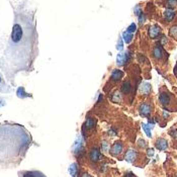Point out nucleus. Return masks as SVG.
Here are the masks:
<instances>
[{
    "label": "nucleus",
    "mask_w": 177,
    "mask_h": 177,
    "mask_svg": "<svg viewBox=\"0 0 177 177\" xmlns=\"http://www.w3.org/2000/svg\"><path fill=\"white\" fill-rule=\"evenodd\" d=\"M163 56V52H162V49H161L160 46H156L154 48V50H153V57L155 59H161Z\"/></svg>",
    "instance_id": "obj_11"
},
{
    "label": "nucleus",
    "mask_w": 177,
    "mask_h": 177,
    "mask_svg": "<svg viewBox=\"0 0 177 177\" xmlns=\"http://www.w3.org/2000/svg\"><path fill=\"white\" fill-rule=\"evenodd\" d=\"M174 177H176V176H174Z\"/></svg>",
    "instance_id": "obj_29"
},
{
    "label": "nucleus",
    "mask_w": 177,
    "mask_h": 177,
    "mask_svg": "<svg viewBox=\"0 0 177 177\" xmlns=\"http://www.w3.org/2000/svg\"><path fill=\"white\" fill-rule=\"evenodd\" d=\"M120 89H122V92L123 93H130L131 90H132V85H131V83L128 82V81H124L123 84H122V87H120Z\"/></svg>",
    "instance_id": "obj_12"
},
{
    "label": "nucleus",
    "mask_w": 177,
    "mask_h": 177,
    "mask_svg": "<svg viewBox=\"0 0 177 177\" xmlns=\"http://www.w3.org/2000/svg\"><path fill=\"white\" fill-rule=\"evenodd\" d=\"M136 152L134 150H128V153L126 154V160L128 161V162H134V160L136 158Z\"/></svg>",
    "instance_id": "obj_13"
},
{
    "label": "nucleus",
    "mask_w": 177,
    "mask_h": 177,
    "mask_svg": "<svg viewBox=\"0 0 177 177\" xmlns=\"http://www.w3.org/2000/svg\"><path fill=\"white\" fill-rule=\"evenodd\" d=\"M159 100H160V103L162 104L163 106H169L171 103V95L169 92L167 91H161L160 92V95H159Z\"/></svg>",
    "instance_id": "obj_3"
},
{
    "label": "nucleus",
    "mask_w": 177,
    "mask_h": 177,
    "mask_svg": "<svg viewBox=\"0 0 177 177\" xmlns=\"http://www.w3.org/2000/svg\"><path fill=\"white\" fill-rule=\"evenodd\" d=\"M175 16V12L173 11L172 9L170 8H168L165 10V12H164V18L166 19L167 21H171L173 18H174Z\"/></svg>",
    "instance_id": "obj_10"
},
{
    "label": "nucleus",
    "mask_w": 177,
    "mask_h": 177,
    "mask_svg": "<svg viewBox=\"0 0 177 177\" xmlns=\"http://www.w3.org/2000/svg\"><path fill=\"white\" fill-rule=\"evenodd\" d=\"M148 154H149V156H153V154H154V151H153V149H149V150H148Z\"/></svg>",
    "instance_id": "obj_23"
},
{
    "label": "nucleus",
    "mask_w": 177,
    "mask_h": 177,
    "mask_svg": "<svg viewBox=\"0 0 177 177\" xmlns=\"http://www.w3.org/2000/svg\"><path fill=\"white\" fill-rule=\"evenodd\" d=\"M174 74L177 76V65H176V67L174 68Z\"/></svg>",
    "instance_id": "obj_27"
},
{
    "label": "nucleus",
    "mask_w": 177,
    "mask_h": 177,
    "mask_svg": "<svg viewBox=\"0 0 177 177\" xmlns=\"http://www.w3.org/2000/svg\"><path fill=\"white\" fill-rule=\"evenodd\" d=\"M139 111H140L141 115L149 116V114H150V112H151V106L149 105L148 103H143V104H141Z\"/></svg>",
    "instance_id": "obj_6"
},
{
    "label": "nucleus",
    "mask_w": 177,
    "mask_h": 177,
    "mask_svg": "<svg viewBox=\"0 0 177 177\" xmlns=\"http://www.w3.org/2000/svg\"><path fill=\"white\" fill-rule=\"evenodd\" d=\"M151 90V86L149 83H144L142 86H141V91L143 92V93H149Z\"/></svg>",
    "instance_id": "obj_16"
},
{
    "label": "nucleus",
    "mask_w": 177,
    "mask_h": 177,
    "mask_svg": "<svg viewBox=\"0 0 177 177\" xmlns=\"http://www.w3.org/2000/svg\"><path fill=\"white\" fill-rule=\"evenodd\" d=\"M123 37L124 39V41H126V43H131L132 39H133V34L127 30V31H124V33H123Z\"/></svg>",
    "instance_id": "obj_15"
},
{
    "label": "nucleus",
    "mask_w": 177,
    "mask_h": 177,
    "mask_svg": "<svg viewBox=\"0 0 177 177\" xmlns=\"http://www.w3.org/2000/svg\"><path fill=\"white\" fill-rule=\"evenodd\" d=\"M123 72L119 71V70H114V72H112V78H114V80H119L120 77L123 76Z\"/></svg>",
    "instance_id": "obj_18"
},
{
    "label": "nucleus",
    "mask_w": 177,
    "mask_h": 177,
    "mask_svg": "<svg viewBox=\"0 0 177 177\" xmlns=\"http://www.w3.org/2000/svg\"><path fill=\"white\" fill-rule=\"evenodd\" d=\"M161 33V29L158 26H152L150 29H149V35L152 38V39H155L157 38Z\"/></svg>",
    "instance_id": "obj_7"
},
{
    "label": "nucleus",
    "mask_w": 177,
    "mask_h": 177,
    "mask_svg": "<svg viewBox=\"0 0 177 177\" xmlns=\"http://www.w3.org/2000/svg\"><path fill=\"white\" fill-rule=\"evenodd\" d=\"M123 143L118 141V142H115L114 145H112V147L110 148V154L112 156H119L120 153L123 152Z\"/></svg>",
    "instance_id": "obj_4"
},
{
    "label": "nucleus",
    "mask_w": 177,
    "mask_h": 177,
    "mask_svg": "<svg viewBox=\"0 0 177 177\" xmlns=\"http://www.w3.org/2000/svg\"><path fill=\"white\" fill-rule=\"evenodd\" d=\"M5 104V102H4V100H3L1 97H0V107H2L3 105H4Z\"/></svg>",
    "instance_id": "obj_24"
},
{
    "label": "nucleus",
    "mask_w": 177,
    "mask_h": 177,
    "mask_svg": "<svg viewBox=\"0 0 177 177\" xmlns=\"http://www.w3.org/2000/svg\"><path fill=\"white\" fill-rule=\"evenodd\" d=\"M166 3L169 7H174L177 4V0H166Z\"/></svg>",
    "instance_id": "obj_20"
},
{
    "label": "nucleus",
    "mask_w": 177,
    "mask_h": 177,
    "mask_svg": "<svg viewBox=\"0 0 177 177\" xmlns=\"http://www.w3.org/2000/svg\"><path fill=\"white\" fill-rule=\"evenodd\" d=\"M124 177H135V175L133 174V173H128V174L124 176Z\"/></svg>",
    "instance_id": "obj_25"
},
{
    "label": "nucleus",
    "mask_w": 177,
    "mask_h": 177,
    "mask_svg": "<svg viewBox=\"0 0 177 177\" xmlns=\"http://www.w3.org/2000/svg\"><path fill=\"white\" fill-rule=\"evenodd\" d=\"M31 136L19 123H0V163L18 162L31 144Z\"/></svg>",
    "instance_id": "obj_2"
},
{
    "label": "nucleus",
    "mask_w": 177,
    "mask_h": 177,
    "mask_svg": "<svg viewBox=\"0 0 177 177\" xmlns=\"http://www.w3.org/2000/svg\"><path fill=\"white\" fill-rule=\"evenodd\" d=\"M167 147H168V144H167V141L166 140H164V139L157 140V142H156V148L157 149H159V150H161V151H163Z\"/></svg>",
    "instance_id": "obj_9"
},
{
    "label": "nucleus",
    "mask_w": 177,
    "mask_h": 177,
    "mask_svg": "<svg viewBox=\"0 0 177 177\" xmlns=\"http://www.w3.org/2000/svg\"><path fill=\"white\" fill-rule=\"evenodd\" d=\"M128 58V53L126 52V53H123V54H119L118 56V60H116V62H118L119 65H123V64H124V62L127 61Z\"/></svg>",
    "instance_id": "obj_14"
},
{
    "label": "nucleus",
    "mask_w": 177,
    "mask_h": 177,
    "mask_svg": "<svg viewBox=\"0 0 177 177\" xmlns=\"http://www.w3.org/2000/svg\"><path fill=\"white\" fill-rule=\"evenodd\" d=\"M10 3L13 8V25L0 57V69L6 81L14 84L18 74H27L34 70L39 56V34L35 9L26 0H10Z\"/></svg>",
    "instance_id": "obj_1"
},
{
    "label": "nucleus",
    "mask_w": 177,
    "mask_h": 177,
    "mask_svg": "<svg viewBox=\"0 0 177 177\" xmlns=\"http://www.w3.org/2000/svg\"><path fill=\"white\" fill-rule=\"evenodd\" d=\"M170 35H172L173 38L177 39V26H173L171 29H170Z\"/></svg>",
    "instance_id": "obj_19"
},
{
    "label": "nucleus",
    "mask_w": 177,
    "mask_h": 177,
    "mask_svg": "<svg viewBox=\"0 0 177 177\" xmlns=\"http://www.w3.org/2000/svg\"><path fill=\"white\" fill-rule=\"evenodd\" d=\"M136 30V25L135 23H132V25L128 26V31H130V33H134V31Z\"/></svg>",
    "instance_id": "obj_22"
},
{
    "label": "nucleus",
    "mask_w": 177,
    "mask_h": 177,
    "mask_svg": "<svg viewBox=\"0 0 177 177\" xmlns=\"http://www.w3.org/2000/svg\"><path fill=\"white\" fill-rule=\"evenodd\" d=\"M81 177H91L89 174H87V173H83V174L81 175Z\"/></svg>",
    "instance_id": "obj_26"
},
{
    "label": "nucleus",
    "mask_w": 177,
    "mask_h": 177,
    "mask_svg": "<svg viewBox=\"0 0 177 177\" xmlns=\"http://www.w3.org/2000/svg\"><path fill=\"white\" fill-rule=\"evenodd\" d=\"M90 160L92 161V162H97V161L99 160L100 158V153H99V150L98 149H92L91 152H90Z\"/></svg>",
    "instance_id": "obj_8"
},
{
    "label": "nucleus",
    "mask_w": 177,
    "mask_h": 177,
    "mask_svg": "<svg viewBox=\"0 0 177 177\" xmlns=\"http://www.w3.org/2000/svg\"><path fill=\"white\" fill-rule=\"evenodd\" d=\"M41 177H46V176H45V175H44V174H42V175H41Z\"/></svg>",
    "instance_id": "obj_28"
},
{
    "label": "nucleus",
    "mask_w": 177,
    "mask_h": 177,
    "mask_svg": "<svg viewBox=\"0 0 177 177\" xmlns=\"http://www.w3.org/2000/svg\"><path fill=\"white\" fill-rule=\"evenodd\" d=\"M143 128H144V130H145V133L147 134L148 137H151V130H150V128H149V126H146V124H143Z\"/></svg>",
    "instance_id": "obj_21"
},
{
    "label": "nucleus",
    "mask_w": 177,
    "mask_h": 177,
    "mask_svg": "<svg viewBox=\"0 0 177 177\" xmlns=\"http://www.w3.org/2000/svg\"><path fill=\"white\" fill-rule=\"evenodd\" d=\"M69 172H70L71 176L76 177V175H77V165L72 164L70 166V168H69Z\"/></svg>",
    "instance_id": "obj_17"
},
{
    "label": "nucleus",
    "mask_w": 177,
    "mask_h": 177,
    "mask_svg": "<svg viewBox=\"0 0 177 177\" xmlns=\"http://www.w3.org/2000/svg\"><path fill=\"white\" fill-rule=\"evenodd\" d=\"M11 90L12 89L9 86V84H7L4 78L2 77V75L0 74V92H2V93H9V92H11Z\"/></svg>",
    "instance_id": "obj_5"
}]
</instances>
